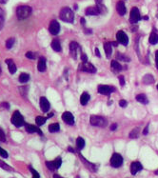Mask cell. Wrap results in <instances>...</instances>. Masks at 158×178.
<instances>
[{
  "label": "cell",
  "mask_w": 158,
  "mask_h": 178,
  "mask_svg": "<svg viewBox=\"0 0 158 178\" xmlns=\"http://www.w3.org/2000/svg\"><path fill=\"white\" fill-rule=\"evenodd\" d=\"M157 90H158V85H157Z\"/></svg>",
  "instance_id": "cell-57"
},
{
  "label": "cell",
  "mask_w": 158,
  "mask_h": 178,
  "mask_svg": "<svg viewBox=\"0 0 158 178\" xmlns=\"http://www.w3.org/2000/svg\"><path fill=\"white\" fill-rule=\"evenodd\" d=\"M53 178H63V177L58 175V174H55V175H53Z\"/></svg>",
  "instance_id": "cell-50"
},
{
  "label": "cell",
  "mask_w": 158,
  "mask_h": 178,
  "mask_svg": "<svg viewBox=\"0 0 158 178\" xmlns=\"http://www.w3.org/2000/svg\"><path fill=\"white\" fill-rule=\"evenodd\" d=\"M7 1L8 0H0V4H5V3H7Z\"/></svg>",
  "instance_id": "cell-49"
},
{
  "label": "cell",
  "mask_w": 158,
  "mask_h": 178,
  "mask_svg": "<svg viewBox=\"0 0 158 178\" xmlns=\"http://www.w3.org/2000/svg\"><path fill=\"white\" fill-rule=\"evenodd\" d=\"M14 38H9L8 40L6 41V48L7 49H10L14 44Z\"/></svg>",
  "instance_id": "cell-36"
},
{
  "label": "cell",
  "mask_w": 158,
  "mask_h": 178,
  "mask_svg": "<svg viewBox=\"0 0 158 178\" xmlns=\"http://www.w3.org/2000/svg\"><path fill=\"white\" fill-rule=\"evenodd\" d=\"M154 173H155V174H156V175H158V170H155V172H154Z\"/></svg>",
  "instance_id": "cell-54"
},
{
  "label": "cell",
  "mask_w": 158,
  "mask_h": 178,
  "mask_svg": "<svg viewBox=\"0 0 158 178\" xmlns=\"http://www.w3.org/2000/svg\"><path fill=\"white\" fill-rule=\"evenodd\" d=\"M140 19H141V15H140L139 10L136 8V7H134V8H132L131 11L130 22L131 24H135V23H137Z\"/></svg>",
  "instance_id": "cell-7"
},
{
  "label": "cell",
  "mask_w": 158,
  "mask_h": 178,
  "mask_svg": "<svg viewBox=\"0 0 158 178\" xmlns=\"http://www.w3.org/2000/svg\"><path fill=\"white\" fill-rule=\"evenodd\" d=\"M116 11L119 15H124L126 13V6L123 1H118L116 4Z\"/></svg>",
  "instance_id": "cell-17"
},
{
  "label": "cell",
  "mask_w": 158,
  "mask_h": 178,
  "mask_svg": "<svg viewBox=\"0 0 158 178\" xmlns=\"http://www.w3.org/2000/svg\"><path fill=\"white\" fill-rule=\"evenodd\" d=\"M85 13H86L87 15H97V14L100 13L97 6H96V7H89V8L86 9Z\"/></svg>",
  "instance_id": "cell-19"
},
{
  "label": "cell",
  "mask_w": 158,
  "mask_h": 178,
  "mask_svg": "<svg viewBox=\"0 0 158 178\" xmlns=\"http://www.w3.org/2000/svg\"><path fill=\"white\" fill-rule=\"evenodd\" d=\"M80 22H81L82 24H83V25H85V19H84V18H81Z\"/></svg>",
  "instance_id": "cell-51"
},
{
  "label": "cell",
  "mask_w": 158,
  "mask_h": 178,
  "mask_svg": "<svg viewBox=\"0 0 158 178\" xmlns=\"http://www.w3.org/2000/svg\"><path fill=\"white\" fill-rule=\"evenodd\" d=\"M60 130V126L58 123H53L49 126V132H59Z\"/></svg>",
  "instance_id": "cell-28"
},
{
  "label": "cell",
  "mask_w": 158,
  "mask_h": 178,
  "mask_svg": "<svg viewBox=\"0 0 158 178\" xmlns=\"http://www.w3.org/2000/svg\"><path fill=\"white\" fill-rule=\"evenodd\" d=\"M33 13V9L30 6H19L16 10V16L19 20L28 18Z\"/></svg>",
  "instance_id": "cell-2"
},
{
  "label": "cell",
  "mask_w": 158,
  "mask_h": 178,
  "mask_svg": "<svg viewBox=\"0 0 158 178\" xmlns=\"http://www.w3.org/2000/svg\"><path fill=\"white\" fill-rule=\"evenodd\" d=\"M49 32H51L52 35L58 34V32H60V24L57 22L56 20H52L51 23H50L49 26Z\"/></svg>",
  "instance_id": "cell-10"
},
{
  "label": "cell",
  "mask_w": 158,
  "mask_h": 178,
  "mask_svg": "<svg viewBox=\"0 0 158 178\" xmlns=\"http://www.w3.org/2000/svg\"><path fill=\"white\" fill-rule=\"evenodd\" d=\"M5 24V13L1 8H0V31L2 30Z\"/></svg>",
  "instance_id": "cell-29"
},
{
  "label": "cell",
  "mask_w": 158,
  "mask_h": 178,
  "mask_svg": "<svg viewBox=\"0 0 158 178\" xmlns=\"http://www.w3.org/2000/svg\"><path fill=\"white\" fill-rule=\"evenodd\" d=\"M6 63L7 65H8V69H9V71L10 72V74H15L16 71H17V68L15 66V64H14V62L12 60V59H7L6 60Z\"/></svg>",
  "instance_id": "cell-20"
},
{
  "label": "cell",
  "mask_w": 158,
  "mask_h": 178,
  "mask_svg": "<svg viewBox=\"0 0 158 178\" xmlns=\"http://www.w3.org/2000/svg\"><path fill=\"white\" fill-rule=\"evenodd\" d=\"M94 53H95V55H97L98 57L101 56V54H100V53H99V50H98L97 48H95V50H94Z\"/></svg>",
  "instance_id": "cell-46"
},
{
  "label": "cell",
  "mask_w": 158,
  "mask_h": 178,
  "mask_svg": "<svg viewBox=\"0 0 158 178\" xmlns=\"http://www.w3.org/2000/svg\"><path fill=\"white\" fill-rule=\"evenodd\" d=\"M143 169V166L140 162L136 161V162H132L131 165V172L132 175H135L136 173H137L138 172H140V170H142Z\"/></svg>",
  "instance_id": "cell-13"
},
{
  "label": "cell",
  "mask_w": 158,
  "mask_h": 178,
  "mask_svg": "<svg viewBox=\"0 0 158 178\" xmlns=\"http://www.w3.org/2000/svg\"><path fill=\"white\" fill-rule=\"evenodd\" d=\"M29 79H30V75L26 72H22L20 75H19V81L21 83H26L29 81Z\"/></svg>",
  "instance_id": "cell-31"
},
{
  "label": "cell",
  "mask_w": 158,
  "mask_h": 178,
  "mask_svg": "<svg viewBox=\"0 0 158 178\" xmlns=\"http://www.w3.org/2000/svg\"><path fill=\"white\" fill-rule=\"evenodd\" d=\"M0 155H1L2 157H4V158H8V156H9L8 152H7L4 149H2L1 147H0Z\"/></svg>",
  "instance_id": "cell-39"
},
{
  "label": "cell",
  "mask_w": 158,
  "mask_h": 178,
  "mask_svg": "<svg viewBox=\"0 0 158 178\" xmlns=\"http://www.w3.org/2000/svg\"><path fill=\"white\" fill-rule=\"evenodd\" d=\"M80 159H81L82 162L84 163V164L86 165V167H87V168H88L89 170H92V172H93L97 170V168H96V166H95L94 164H92V163H91V162H88L82 155H80Z\"/></svg>",
  "instance_id": "cell-18"
},
{
  "label": "cell",
  "mask_w": 158,
  "mask_h": 178,
  "mask_svg": "<svg viewBox=\"0 0 158 178\" xmlns=\"http://www.w3.org/2000/svg\"><path fill=\"white\" fill-rule=\"evenodd\" d=\"M46 120H47V118L46 117H43V116H37V117L35 118V122H36V125L37 126L44 125L45 123H46Z\"/></svg>",
  "instance_id": "cell-32"
},
{
  "label": "cell",
  "mask_w": 158,
  "mask_h": 178,
  "mask_svg": "<svg viewBox=\"0 0 158 178\" xmlns=\"http://www.w3.org/2000/svg\"><path fill=\"white\" fill-rule=\"evenodd\" d=\"M123 164V157L119 153H113L110 158V165L113 168H119Z\"/></svg>",
  "instance_id": "cell-6"
},
{
  "label": "cell",
  "mask_w": 158,
  "mask_h": 178,
  "mask_svg": "<svg viewBox=\"0 0 158 178\" xmlns=\"http://www.w3.org/2000/svg\"><path fill=\"white\" fill-rule=\"evenodd\" d=\"M76 147L78 150H82L85 147V140L82 137H78L76 139Z\"/></svg>",
  "instance_id": "cell-30"
},
{
  "label": "cell",
  "mask_w": 158,
  "mask_h": 178,
  "mask_svg": "<svg viewBox=\"0 0 158 178\" xmlns=\"http://www.w3.org/2000/svg\"><path fill=\"white\" fill-rule=\"evenodd\" d=\"M116 128H117V124L114 123V124H113L112 126H110V130H115Z\"/></svg>",
  "instance_id": "cell-47"
},
{
  "label": "cell",
  "mask_w": 158,
  "mask_h": 178,
  "mask_svg": "<svg viewBox=\"0 0 158 178\" xmlns=\"http://www.w3.org/2000/svg\"><path fill=\"white\" fill-rule=\"evenodd\" d=\"M25 129L28 133H34V132H38L40 135H42V132L39 130L38 127H35L34 125L31 124H25Z\"/></svg>",
  "instance_id": "cell-16"
},
{
  "label": "cell",
  "mask_w": 158,
  "mask_h": 178,
  "mask_svg": "<svg viewBox=\"0 0 158 178\" xmlns=\"http://www.w3.org/2000/svg\"><path fill=\"white\" fill-rule=\"evenodd\" d=\"M112 92H115L114 87H110L108 85H100L98 86V93L104 94V95H109Z\"/></svg>",
  "instance_id": "cell-9"
},
{
  "label": "cell",
  "mask_w": 158,
  "mask_h": 178,
  "mask_svg": "<svg viewBox=\"0 0 158 178\" xmlns=\"http://www.w3.org/2000/svg\"><path fill=\"white\" fill-rule=\"evenodd\" d=\"M53 115V114H49V115H48V117H52V116Z\"/></svg>",
  "instance_id": "cell-53"
},
{
  "label": "cell",
  "mask_w": 158,
  "mask_h": 178,
  "mask_svg": "<svg viewBox=\"0 0 158 178\" xmlns=\"http://www.w3.org/2000/svg\"><path fill=\"white\" fill-rule=\"evenodd\" d=\"M79 48V45L77 42L73 41L71 42L70 44V53H71V55L73 59H76V53H77V49Z\"/></svg>",
  "instance_id": "cell-15"
},
{
  "label": "cell",
  "mask_w": 158,
  "mask_h": 178,
  "mask_svg": "<svg viewBox=\"0 0 158 178\" xmlns=\"http://www.w3.org/2000/svg\"><path fill=\"white\" fill-rule=\"evenodd\" d=\"M110 66H112V68L113 69L114 71H121L122 70V66L115 60L112 61V63H110Z\"/></svg>",
  "instance_id": "cell-33"
},
{
  "label": "cell",
  "mask_w": 158,
  "mask_h": 178,
  "mask_svg": "<svg viewBox=\"0 0 158 178\" xmlns=\"http://www.w3.org/2000/svg\"><path fill=\"white\" fill-rule=\"evenodd\" d=\"M45 164L47 166V168H48L50 170L53 172V170L59 169L61 167V164H62V159H61V157H57L53 161H47Z\"/></svg>",
  "instance_id": "cell-4"
},
{
  "label": "cell",
  "mask_w": 158,
  "mask_h": 178,
  "mask_svg": "<svg viewBox=\"0 0 158 178\" xmlns=\"http://www.w3.org/2000/svg\"><path fill=\"white\" fill-rule=\"evenodd\" d=\"M104 50H105V53L107 57L109 58L112 55V53H113V44L110 42H107L104 44Z\"/></svg>",
  "instance_id": "cell-22"
},
{
  "label": "cell",
  "mask_w": 158,
  "mask_h": 178,
  "mask_svg": "<svg viewBox=\"0 0 158 178\" xmlns=\"http://www.w3.org/2000/svg\"><path fill=\"white\" fill-rule=\"evenodd\" d=\"M59 17H60L61 20L64 21V22L73 23V21H74L73 12L70 8H68V7H65V8H63L62 10L60 11Z\"/></svg>",
  "instance_id": "cell-1"
},
{
  "label": "cell",
  "mask_w": 158,
  "mask_h": 178,
  "mask_svg": "<svg viewBox=\"0 0 158 178\" xmlns=\"http://www.w3.org/2000/svg\"><path fill=\"white\" fill-rule=\"evenodd\" d=\"M112 44H113V46H117V42H113Z\"/></svg>",
  "instance_id": "cell-52"
},
{
  "label": "cell",
  "mask_w": 158,
  "mask_h": 178,
  "mask_svg": "<svg viewBox=\"0 0 158 178\" xmlns=\"http://www.w3.org/2000/svg\"><path fill=\"white\" fill-rule=\"evenodd\" d=\"M40 109L43 112H48L50 110V102L46 97L40 98Z\"/></svg>",
  "instance_id": "cell-14"
},
{
  "label": "cell",
  "mask_w": 158,
  "mask_h": 178,
  "mask_svg": "<svg viewBox=\"0 0 158 178\" xmlns=\"http://www.w3.org/2000/svg\"><path fill=\"white\" fill-rule=\"evenodd\" d=\"M37 69L40 72H43L46 71V59L45 57H40L38 60V64H37Z\"/></svg>",
  "instance_id": "cell-21"
},
{
  "label": "cell",
  "mask_w": 158,
  "mask_h": 178,
  "mask_svg": "<svg viewBox=\"0 0 158 178\" xmlns=\"http://www.w3.org/2000/svg\"><path fill=\"white\" fill-rule=\"evenodd\" d=\"M116 38H117V41L119 42V43H121L122 45H124V46H127V45H128V43H129V38H128L127 34H126L123 31L117 32V34H116Z\"/></svg>",
  "instance_id": "cell-11"
},
{
  "label": "cell",
  "mask_w": 158,
  "mask_h": 178,
  "mask_svg": "<svg viewBox=\"0 0 158 178\" xmlns=\"http://www.w3.org/2000/svg\"><path fill=\"white\" fill-rule=\"evenodd\" d=\"M155 61H156V67L158 68V50L155 53Z\"/></svg>",
  "instance_id": "cell-48"
},
{
  "label": "cell",
  "mask_w": 158,
  "mask_h": 178,
  "mask_svg": "<svg viewBox=\"0 0 158 178\" xmlns=\"http://www.w3.org/2000/svg\"><path fill=\"white\" fill-rule=\"evenodd\" d=\"M81 60L83 61V62H88V61H87V55H86L85 53L81 54Z\"/></svg>",
  "instance_id": "cell-44"
},
{
  "label": "cell",
  "mask_w": 158,
  "mask_h": 178,
  "mask_svg": "<svg viewBox=\"0 0 158 178\" xmlns=\"http://www.w3.org/2000/svg\"><path fill=\"white\" fill-rule=\"evenodd\" d=\"M62 119H63V121L67 123L68 125H73L74 124V117L70 111L64 112V114H62Z\"/></svg>",
  "instance_id": "cell-12"
},
{
  "label": "cell",
  "mask_w": 158,
  "mask_h": 178,
  "mask_svg": "<svg viewBox=\"0 0 158 178\" xmlns=\"http://www.w3.org/2000/svg\"><path fill=\"white\" fill-rule=\"evenodd\" d=\"M143 18H144L145 20H147V19H148V16H144V17H143Z\"/></svg>",
  "instance_id": "cell-55"
},
{
  "label": "cell",
  "mask_w": 158,
  "mask_h": 178,
  "mask_svg": "<svg viewBox=\"0 0 158 178\" xmlns=\"http://www.w3.org/2000/svg\"><path fill=\"white\" fill-rule=\"evenodd\" d=\"M0 168L5 170H8V172H12V170H13L12 167H10L8 164H7V163H5L4 161H2V160H0Z\"/></svg>",
  "instance_id": "cell-34"
},
{
  "label": "cell",
  "mask_w": 158,
  "mask_h": 178,
  "mask_svg": "<svg viewBox=\"0 0 158 178\" xmlns=\"http://www.w3.org/2000/svg\"><path fill=\"white\" fill-rule=\"evenodd\" d=\"M118 79H119V82H120V85L121 86H124L125 85V78L123 75H120L119 77H118Z\"/></svg>",
  "instance_id": "cell-43"
},
{
  "label": "cell",
  "mask_w": 158,
  "mask_h": 178,
  "mask_svg": "<svg viewBox=\"0 0 158 178\" xmlns=\"http://www.w3.org/2000/svg\"><path fill=\"white\" fill-rule=\"evenodd\" d=\"M136 100L138 101V102L142 103V104H148L149 100H148V97H147L145 94H138L137 96H136Z\"/></svg>",
  "instance_id": "cell-27"
},
{
  "label": "cell",
  "mask_w": 158,
  "mask_h": 178,
  "mask_svg": "<svg viewBox=\"0 0 158 178\" xmlns=\"http://www.w3.org/2000/svg\"><path fill=\"white\" fill-rule=\"evenodd\" d=\"M149 41H150V43L152 45L157 44V43H158V34H157V32H155L153 31L152 34H150Z\"/></svg>",
  "instance_id": "cell-24"
},
{
  "label": "cell",
  "mask_w": 158,
  "mask_h": 178,
  "mask_svg": "<svg viewBox=\"0 0 158 178\" xmlns=\"http://www.w3.org/2000/svg\"><path fill=\"white\" fill-rule=\"evenodd\" d=\"M89 93H83L81 94V96H80V103H81V105L86 106L87 103L89 102Z\"/></svg>",
  "instance_id": "cell-26"
},
{
  "label": "cell",
  "mask_w": 158,
  "mask_h": 178,
  "mask_svg": "<svg viewBox=\"0 0 158 178\" xmlns=\"http://www.w3.org/2000/svg\"><path fill=\"white\" fill-rule=\"evenodd\" d=\"M116 57H117L119 60L125 61V62H127V61H130V58L127 57L126 55H123V54H122V53H116Z\"/></svg>",
  "instance_id": "cell-37"
},
{
  "label": "cell",
  "mask_w": 158,
  "mask_h": 178,
  "mask_svg": "<svg viewBox=\"0 0 158 178\" xmlns=\"http://www.w3.org/2000/svg\"><path fill=\"white\" fill-rule=\"evenodd\" d=\"M148 132H149V125L146 127L144 130H143V134H145V135H147V134H148Z\"/></svg>",
  "instance_id": "cell-45"
},
{
  "label": "cell",
  "mask_w": 158,
  "mask_h": 178,
  "mask_svg": "<svg viewBox=\"0 0 158 178\" xmlns=\"http://www.w3.org/2000/svg\"><path fill=\"white\" fill-rule=\"evenodd\" d=\"M91 124L97 127H105L107 125V120L104 117L98 115H92L91 116Z\"/></svg>",
  "instance_id": "cell-5"
},
{
  "label": "cell",
  "mask_w": 158,
  "mask_h": 178,
  "mask_svg": "<svg viewBox=\"0 0 158 178\" xmlns=\"http://www.w3.org/2000/svg\"><path fill=\"white\" fill-rule=\"evenodd\" d=\"M1 74H2V70H1V67H0V75H1Z\"/></svg>",
  "instance_id": "cell-56"
},
{
  "label": "cell",
  "mask_w": 158,
  "mask_h": 178,
  "mask_svg": "<svg viewBox=\"0 0 158 178\" xmlns=\"http://www.w3.org/2000/svg\"><path fill=\"white\" fill-rule=\"evenodd\" d=\"M139 132H140L139 128L134 129V130H132L131 132V133H130V137L132 138V139H134V138H137L138 135H139Z\"/></svg>",
  "instance_id": "cell-35"
},
{
  "label": "cell",
  "mask_w": 158,
  "mask_h": 178,
  "mask_svg": "<svg viewBox=\"0 0 158 178\" xmlns=\"http://www.w3.org/2000/svg\"><path fill=\"white\" fill-rule=\"evenodd\" d=\"M29 169H30L31 174H33V178H40V175H39V173L37 172V170H35L33 167L30 166L29 167Z\"/></svg>",
  "instance_id": "cell-38"
},
{
  "label": "cell",
  "mask_w": 158,
  "mask_h": 178,
  "mask_svg": "<svg viewBox=\"0 0 158 178\" xmlns=\"http://www.w3.org/2000/svg\"><path fill=\"white\" fill-rule=\"evenodd\" d=\"M79 70L82 71L89 72V74H94V72L96 71L95 67L93 66L92 63H89V62H83L82 64H80Z\"/></svg>",
  "instance_id": "cell-8"
},
{
  "label": "cell",
  "mask_w": 158,
  "mask_h": 178,
  "mask_svg": "<svg viewBox=\"0 0 158 178\" xmlns=\"http://www.w3.org/2000/svg\"><path fill=\"white\" fill-rule=\"evenodd\" d=\"M143 83L146 85H150V84H152V83H154V78L152 74H146L144 77H143Z\"/></svg>",
  "instance_id": "cell-25"
},
{
  "label": "cell",
  "mask_w": 158,
  "mask_h": 178,
  "mask_svg": "<svg viewBox=\"0 0 158 178\" xmlns=\"http://www.w3.org/2000/svg\"><path fill=\"white\" fill-rule=\"evenodd\" d=\"M52 48L55 52H61V44L58 39H53L52 42Z\"/></svg>",
  "instance_id": "cell-23"
},
{
  "label": "cell",
  "mask_w": 158,
  "mask_h": 178,
  "mask_svg": "<svg viewBox=\"0 0 158 178\" xmlns=\"http://www.w3.org/2000/svg\"><path fill=\"white\" fill-rule=\"evenodd\" d=\"M127 105H128V102H127V101H126V100L122 99V100L119 101V106H120V107L125 108V107H127Z\"/></svg>",
  "instance_id": "cell-42"
},
{
  "label": "cell",
  "mask_w": 158,
  "mask_h": 178,
  "mask_svg": "<svg viewBox=\"0 0 158 178\" xmlns=\"http://www.w3.org/2000/svg\"><path fill=\"white\" fill-rule=\"evenodd\" d=\"M0 141L1 142H6V135L1 129H0Z\"/></svg>",
  "instance_id": "cell-40"
},
{
  "label": "cell",
  "mask_w": 158,
  "mask_h": 178,
  "mask_svg": "<svg viewBox=\"0 0 158 178\" xmlns=\"http://www.w3.org/2000/svg\"><path fill=\"white\" fill-rule=\"evenodd\" d=\"M25 55H26L27 58H29V59H31V60L35 58V55H34V53L33 52H28V53H26Z\"/></svg>",
  "instance_id": "cell-41"
},
{
  "label": "cell",
  "mask_w": 158,
  "mask_h": 178,
  "mask_svg": "<svg viewBox=\"0 0 158 178\" xmlns=\"http://www.w3.org/2000/svg\"><path fill=\"white\" fill-rule=\"evenodd\" d=\"M10 121H12V123L16 127V128H20V127H22L23 125H25L23 115L21 114L18 111L13 112V114L12 116V120H10Z\"/></svg>",
  "instance_id": "cell-3"
}]
</instances>
